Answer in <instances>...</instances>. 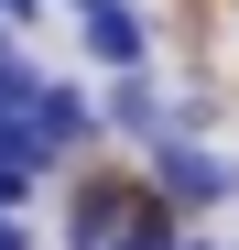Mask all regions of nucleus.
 <instances>
[{
	"label": "nucleus",
	"mask_w": 239,
	"mask_h": 250,
	"mask_svg": "<svg viewBox=\"0 0 239 250\" xmlns=\"http://www.w3.org/2000/svg\"><path fill=\"white\" fill-rule=\"evenodd\" d=\"M0 22H11V33H22V22H44V0H0Z\"/></svg>",
	"instance_id": "0eeeda50"
},
{
	"label": "nucleus",
	"mask_w": 239,
	"mask_h": 250,
	"mask_svg": "<svg viewBox=\"0 0 239 250\" xmlns=\"http://www.w3.org/2000/svg\"><path fill=\"white\" fill-rule=\"evenodd\" d=\"M98 142H109V131H98V98L65 87V76H44V98H33V152H44V174L76 163V152H98Z\"/></svg>",
	"instance_id": "20e7f679"
},
{
	"label": "nucleus",
	"mask_w": 239,
	"mask_h": 250,
	"mask_svg": "<svg viewBox=\"0 0 239 250\" xmlns=\"http://www.w3.org/2000/svg\"><path fill=\"white\" fill-rule=\"evenodd\" d=\"M65 11H87V0H65Z\"/></svg>",
	"instance_id": "9d476101"
},
{
	"label": "nucleus",
	"mask_w": 239,
	"mask_h": 250,
	"mask_svg": "<svg viewBox=\"0 0 239 250\" xmlns=\"http://www.w3.org/2000/svg\"><path fill=\"white\" fill-rule=\"evenodd\" d=\"M0 250H33V218H0Z\"/></svg>",
	"instance_id": "6e6552de"
},
{
	"label": "nucleus",
	"mask_w": 239,
	"mask_h": 250,
	"mask_svg": "<svg viewBox=\"0 0 239 250\" xmlns=\"http://www.w3.org/2000/svg\"><path fill=\"white\" fill-rule=\"evenodd\" d=\"M55 229L65 250H185V218L141 185V163H76Z\"/></svg>",
	"instance_id": "f257e3e1"
},
{
	"label": "nucleus",
	"mask_w": 239,
	"mask_h": 250,
	"mask_svg": "<svg viewBox=\"0 0 239 250\" xmlns=\"http://www.w3.org/2000/svg\"><path fill=\"white\" fill-rule=\"evenodd\" d=\"M76 33H87V65H98V76L152 65V22L131 11V0H87V11H76Z\"/></svg>",
	"instance_id": "39448f33"
},
{
	"label": "nucleus",
	"mask_w": 239,
	"mask_h": 250,
	"mask_svg": "<svg viewBox=\"0 0 239 250\" xmlns=\"http://www.w3.org/2000/svg\"><path fill=\"white\" fill-rule=\"evenodd\" d=\"M131 163H141V185L163 196L185 229L207 218V207H228V196H239V163L218 152V131H163V142H141Z\"/></svg>",
	"instance_id": "f03ea898"
},
{
	"label": "nucleus",
	"mask_w": 239,
	"mask_h": 250,
	"mask_svg": "<svg viewBox=\"0 0 239 250\" xmlns=\"http://www.w3.org/2000/svg\"><path fill=\"white\" fill-rule=\"evenodd\" d=\"M33 185H44L33 163H0V218H22V207H33Z\"/></svg>",
	"instance_id": "423d86ee"
},
{
	"label": "nucleus",
	"mask_w": 239,
	"mask_h": 250,
	"mask_svg": "<svg viewBox=\"0 0 239 250\" xmlns=\"http://www.w3.org/2000/svg\"><path fill=\"white\" fill-rule=\"evenodd\" d=\"M98 131H109L120 152L163 142V131H174V98H163V76H152V65H131V76H98Z\"/></svg>",
	"instance_id": "7ed1b4c3"
},
{
	"label": "nucleus",
	"mask_w": 239,
	"mask_h": 250,
	"mask_svg": "<svg viewBox=\"0 0 239 250\" xmlns=\"http://www.w3.org/2000/svg\"><path fill=\"white\" fill-rule=\"evenodd\" d=\"M228 11H239V0H228Z\"/></svg>",
	"instance_id": "9b49d317"
},
{
	"label": "nucleus",
	"mask_w": 239,
	"mask_h": 250,
	"mask_svg": "<svg viewBox=\"0 0 239 250\" xmlns=\"http://www.w3.org/2000/svg\"><path fill=\"white\" fill-rule=\"evenodd\" d=\"M185 250H218V239H185Z\"/></svg>",
	"instance_id": "1a4fd4ad"
}]
</instances>
